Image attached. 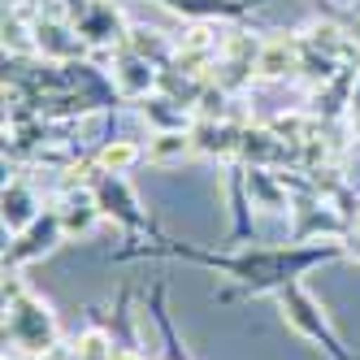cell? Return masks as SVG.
I'll return each instance as SVG.
<instances>
[{
    "mask_svg": "<svg viewBox=\"0 0 360 360\" xmlns=\"http://www.w3.org/2000/svg\"><path fill=\"white\" fill-rule=\"evenodd\" d=\"M183 18H239L248 9H256V0H161Z\"/></svg>",
    "mask_w": 360,
    "mask_h": 360,
    "instance_id": "1",
    "label": "cell"
}]
</instances>
